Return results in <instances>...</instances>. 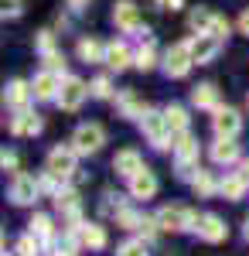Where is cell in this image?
<instances>
[{"label": "cell", "mask_w": 249, "mask_h": 256, "mask_svg": "<svg viewBox=\"0 0 249 256\" xmlns=\"http://www.w3.org/2000/svg\"><path fill=\"white\" fill-rule=\"evenodd\" d=\"M140 130L147 134V140H150L157 150H171L174 147V130H171V123H168V116H164V110L160 113L157 110H147L140 116Z\"/></svg>", "instance_id": "1"}, {"label": "cell", "mask_w": 249, "mask_h": 256, "mask_svg": "<svg viewBox=\"0 0 249 256\" xmlns=\"http://www.w3.org/2000/svg\"><path fill=\"white\" fill-rule=\"evenodd\" d=\"M160 65H164L168 79H184V76L192 72V65H194L192 41H178V44H171V48L164 52V58H160Z\"/></svg>", "instance_id": "2"}, {"label": "cell", "mask_w": 249, "mask_h": 256, "mask_svg": "<svg viewBox=\"0 0 249 256\" xmlns=\"http://www.w3.org/2000/svg\"><path fill=\"white\" fill-rule=\"evenodd\" d=\"M78 158H82V154H78L76 147H72V140H68V144L48 150V164H44V168H48L52 174H58L62 181H68V178L78 171Z\"/></svg>", "instance_id": "3"}, {"label": "cell", "mask_w": 249, "mask_h": 256, "mask_svg": "<svg viewBox=\"0 0 249 256\" xmlns=\"http://www.w3.org/2000/svg\"><path fill=\"white\" fill-rule=\"evenodd\" d=\"M157 222H160L164 232H188V229H194V222H198V212L184 208V205H164L157 212Z\"/></svg>", "instance_id": "4"}, {"label": "cell", "mask_w": 249, "mask_h": 256, "mask_svg": "<svg viewBox=\"0 0 249 256\" xmlns=\"http://www.w3.org/2000/svg\"><path fill=\"white\" fill-rule=\"evenodd\" d=\"M89 96H92V89H89L82 79H76V76H65V79H62V89H58V99H55V102L65 110V113H76V110H78V106H82Z\"/></svg>", "instance_id": "5"}, {"label": "cell", "mask_w": 249, "mask_h": 256, "mask_svg": "<svg viewBox=\"0 0 249 256\" xmlns=\"http://www.w3.org/2000/svg\"><path fill=\"white\" fill-rule=\"evenodd\" d=\"M102 144H106V130H102L99 123H82L76 134H72V147H76L82 158L99 154V150H102Z\"/></svg>", "instance_id": "6"}, {"label": "cell", "mask_w": 249, "mask_h": 256, "mask_svg": "<svg viewBox=\"0 0 249 256\" xmlns=\"http://www.w3.org/2000/svg\"><path fill=\"white\" fill-rule=\"evenodd\" d=\"M212 130H215V137H239V130H242V116H239V110H232V106H215L212 110Z\"/></svg>", "instance_id": "7"}, {"label": "cell", "mask_w": 249, "mask_h": 256, "mask_svg": "<svg viewBox=\"0 0 249 256\" xmlns=\"http://www.w3.org/2000/svg\"><path fill=\"white\" fill-rule=\"evenodd\" d=\"M113 24L120 31H126V34H140L144 31V24H140V10H136L134 0H120L113 7Z\"/></svg>", "instance_id": "8"}, {"label": "cell", "mask_w": 249, "mask_h": 256, "mask_svg": "<svg viewBox=\"0 0 249 256\" xmlns=\"http://www.w3.org/2000/svg\"><path fill=\"white\" fill-rule=\"evenodd\" d=\"M41 195V184H38V178H31V174H18L14 181H10V202L14 205H34Z\"/></svg>", "instance_id": "9"}, {"label": "cell", "mask_w": 249, "mask_h": 256, "mask_svg": "<svg viewBox=\"0 0 249 256\" xmlns=\"http://www.w3.org/2000/svg\"><path fill=\"white\" fill-rule=\"evenodd\" d=\"M192 232H198V239H205V242H226V236H229V226H226L218 216L205 212V216H198V222H194Z\"/></svg>", "instance_id": "10"}, {"label": "cell", "mask_w": 249, "mask_h": 256, "mask_svg": "<svg viewBox=\"0 0 249 256\" xmlns=\"http://www.w3.org/2000/svg\"><path fill=\"white\" fill-rule=\"evenodd\" d=\"M218 52H222V38H215V34H194L192 38L194 65H208V62H215Z\"/></svg>", "instance_id": "11"}, {"label": "cell", "mask_w": 249, "mask_h": 256, "mask_svg": "<svg viewBox=\"0 0 249 256\" xmlns=\"http://www.w3.org/2000/svg\"><path fill=\"white\" fill-rule=\"evenodd\" d=\"M41 126H44L41 116L31 113V110H14V116H10V134L14 137H38Z\"/></svg>", "instance_id": "12"}, {"label": "cell", "mask_w": 249, "mask_h": 256, "mask_svg": "<svg viewBox=\"0 0 249 256\" xmlns=\"http://www.w3.org/2000/svg\"><path fill=\"white\" fill-rule=\"evenodd\" d=\"M62 79H65V76H58V72H52V68L38 72V76H34V82H31V89H34V99H41V102H48V99H58Z\"/></svg>", "instance_id": "13"}, {"label": "cell", "mask_w": 249, "mask_h": 256, "mask_svg": "<svg viewBox=\"0 0 249 256\" xmlns=\"http://www.w3.org/2000/svg\"><path fill=\"white\" fill-rule=\"evenodd\" d=\"M126 181H130V195L144 198V202L154 198V195H157V188H160V184H157V174H154L150 168H140V171H136L134 178H126Z\"/></svg>", "instance_id": "14"}, {"label": "cell", "mask_w": 249, "mask_h": 256, "mask_svg": "<svg viewBox=\"0 0 249 256\" xmlns=\"http://www.w3.org/2000/svg\"><path fill=\"white\" fill-rule=\"evenodd\" d=\"M134 58H136V52H130V44H126V41H110V44H106V65H110L113 72L130 68Z\"/></svg>", "instance_id": "15"}, {"label": "cell", "mask_w": 249, "mask_h": 256, "mask_svg": "<svg viewBox=\"0 0 249 256\" xmlns=\"http://www.w3.org/2000/svg\"><path fill=\"white\" fill-rule=\"evenodd\" d=\"M31 99H34V89H31V82H24V79H14L4 89V102H7L10 110H28Z\"/></svg>", "instance_id": "16"}, {"label": "cell", "mask_w": 249, "mask_h": 256, "mask_svg": "<svg viewBox=\"0 0 249 256\" xmlns=\"http://www.w3.org/2000/svg\"><path fill=\"white\" fill-rule=\"evenodd\" d=\"M212 160L215 164H236V160H242V150H239V144H236V137H215V144H212Z\"/></svg>", "instance_id": "17"}, {"label": "cell", "mask_w": 249, "mask_h": 256, "mask_svg": "<svg viewBox=\"0 0 249 256\" xmlns=\"http://www.w3.org/2000/svg\"><path fill=\"white\" fill-rule=\"evenodd\" d=\"M116 110H120V116H126V120H140L144 113H147L144 99L136 96L134 89H123V92H116Z\"/></svg>", "instance_id": "18"}, {"label": "cell", "mask_w": 249, "mask_h": 256, "mask_svg": "<svg viewBox=\"0 0 249 256\" xmlns=\"http://www.w3.org/2000/svg\"><path fill=\"white\" fill-rule=\"evenodd\" d=\"M134 65L140 68V72H150L154 65H157V52H154V34L144 28L140 31V48H136V58H134Z\"/></svg>", "instance_id": "19"}, {"label": "cell", "mask_w": 249, "mask_h": 256, "mask_svg": "<svg viewBox=\"0 0 249 256\" xmlns=\"http://www.w3.org/2000/svg\"><path fill=\"white\" fill-rule=\"evenodd\" d=\"M144 168V158H140V150H134V147H126V150H120L113 158V171L123 178H134L136 171Z\"/></svg>", "instance_id": "20"}, {"label": "cell", "mask_w": 249, "mask_h": 256, "mask_svg": "<svg viewBox=\"0 0 249 256\" xmlns=\"http://www.w3.org/2000/svg\"><path fill=\"white\" fill-rule=\"evenodd\" d=\"M174 164H181V160H198V140L192 134H174Z\"/></svg>", "instance_id": "21"}, {"label": "cell", "mask_w": 249, "mask_h": 256, "mask_svg": "<svg viewBox=\"0 0 249 256\" xmlns=\"http://www.w3.org/2000/svg\"><path fill=\"white\" fill-rule=\"evenodd\" d=\"M78 58L86 62V65H96V62H106V44L102 41H96V38H82L78 41Z\"/></svg>", "instance_id": "22"}, {"label": "cell", "mask_w": 249, "mask_h": 256, "mask_svg": "<svg viewBox=\"0 0 249 256\" xmlns=\"http://www.w3.org/2000/svg\"><path fill=\"white\" fill-rule=\"evenodd\" d=\"M246 181H242V174H239V171H236V174H226L222 178V181H218V195L222 198H229V202H239V198L246 195Z\"/></svg>", "instance_id": "23"}, {"label": "cell", "mask_w": 249, "mask_h": 256, "mask_svg": "<svg viewBox=\"0 0 249 256\" xmlns=\"http://www.w3.org/2000/svg\"><path fill=\"white\" fill-rule=\"evenodd\" d=\"M192 106H198V110H215V106H218V89H215L212 82L194 86L192 89Z\"/></svg>", "instance_id": "24"}, {"label": "cell", "mask_w": 249, "mask_h": 256, "mask_svg": "<svg viewBox=\"0 0 249 256\" xmlns=\"http://www.w3.org/2000/svg\"><path fill=\"white\" fill-rule=\"evenodd\" d=\"M28 232H34L41 242H52L55 239V222H52V216H44V212H34L31 222H28Z\"/></svg>", "instance_id": "25"}, {"label": "cell", "mask_w": 249, "mask_h": 256, "mask_svg": "<svg viewBox=\"0 0 249 256\" xmlns=\"http://www.w3.org/2000/svg\"><path fill=\"white\" fill-rule=\"evenodd\" d=\"M212 24H215V14H212L208 7H194L192 14H188V31L192 34H208Z\"/></svg>", "instance_id": "26"}, {"label": "cell", "mask_w": 249, "mask_h": 256, "mask_svg": "<svg viewBox=\"0 0 249 256\" xmlns=\"http://www.w3.org/2000/svg\"><path fill=\"white\" fill-rule=\"evenodd\" d=\"M164 116H168V123H171L174 134H188V123H192V116H188V110H184V106H178V102L164 106Z\"/></svg>", "instance_id": "27"}, {"label": "cell", "mask_w": 249, "mask_h": 256, "mask_svg": "<svg viewBox=\"0 0 249 256\" xmlns=\"http://www.w3.org/2000/svg\"><path fill=\"white\" fill-rule=\"evenodd\" d=\"M52 198H55V208L62 212V216H68V212H78V192H76V188H65V184H62V188H58Z\"/></svg>", "instance_id": "28"}, {"label": "cell", "mask_w": 249, "mask_h": 256, "mask_svg": "<svg viewBox=\"0 0 249 256\" xmlns=\"http://www.w3.org/2000/svg\"><path fill=\"white\" fill-rule=\"evenodd\" d=\"M192 192L198 198H212L215 192H218V181L212 178V171H198V174L192 178Z\"/></svg>", "instance_id": "29"}, {"label": "cell", "mask_w": 249, "mask_h": 256, "mask_svg": "<svg viewBox=\"0 0 249 256\" xmlns=\"http://www.w3.org/2000/svg\"><path fill=\"white\" fill-rule=\"evenodd\" d=\"M82 246L102 250V246H106V229H102L99 222H86V226H82Z\"/></svg>", "instance_id": "30"}, {"label": "cell", "mask_w": 249, "mask_h": 256, "mask_svg": "<svg viewBox=\"0 0 249 256\" xmlns=\"http://www.w3.org/2000/svg\"><path fill=\"white\" fill-rule=\"evenodd\" d=\"M113 216H116V226H120V229H140V222H144V216H140L136 208H130L126 202L116 208Z\"/></svg>", "instance_id": "31"}, {"label": "cell", "mask_w": 249, "mask_h": 256, "mask_svg": "<svg viewBox=\"0 0 249 256\" xmlns=\"http://www.w3.org/2000/svg\"><path fill=\"white\" fill-rule=\"evenodd\" d=\"M44 253V242H41L34 232H28V236L18 239V256H41Z\"/></svg>", "instance_id": "32"}, {"label": "cell", "mask_w": 249, "mask_h": 256, "mask_svg": "<svg viewBox=\"0 0 249 256\" xmlns=\"http://www.w3.org/2000/svg\"><path fill=\"white\" fill-rule=\"evenodd\" d=\"M116 256H150V253H147V242H144V239H126V242L116 250Z\"/></svg>", "instance_id": "33"}, {"label": "cell", "mask_w": 249, "mask_h": 256, "mask_svg": "<svg viewBox=\"0 0 249 256\" xmlns=\"http://www.w3.org/2000/svg\"><path fill=\"white\" fill-rule=\"evenodd\" d=\"M41 58H44V68H52V72H58V76H65V55H62L58 48H52V52H44Z\"/></svg>", "instance_id": "34"}, {"label": "cell", "mask_w": 249, "mask_h": 256, "mask_svg": "<svg viewBox=\"0 0 249 256\" xmlns=\"http://www.w3.org/2000/svg\"><path fill=\"white\" fill-rule=\"evenodd\" d=\"M89 89H92V96H96V99H113V82L106 79V76L92 79V82H89Z\"/></svg>", "instance_id": "35"}, {"label": "cell", "mask_w": 249, "mask_h": 256, "mask_svg": "<svg viewBox=\"0 0 249 256\" xmlns=\"http://www.w3.org/2000/svg\"><path fill=\"white\" fill-rule=\"evenodd\" d=\"M136 232H140L144 239H154L157 232H164V229H160V222H157V216H144V222H140V229H136Z\"/></svg>", "instance_id": "36"}, {"label": "cell", "mask_w": 249, "mask_h": 256, "mask_svg": "<svg viewBox=\"0 0 249 256\" xmlns=\"http://www.w3.org/2000/svg\"><path fill=\"white\" fill-rule=\"evenodd\" d=\"M34 48H38L41 55H44V52H52V48H55V34H52V31H38V38H34Z\"/></svg>", "instance_id": "37"}, {"label": "cell", "mask_w": 249, "mask_h": 256, "mask_svg": "<svg viewBox=\"0 0 249 256\" xmlns=\"http://www.w3.org/2000/svg\"><path fill=\"white\" fill-rule=\"evenodd\" d=\"M208 34H215V38H222V41H226V38H229V20L215 14V24H212V31H208Z\"/></svg>", "instance_id": "38"}, {"label": "cell", "mask_w": 249, "mask_h": 256, "mask_svg": "<svg viewBox=\"0 0 249 256\" xmlns=\"http://www.w3.org/2000/svg\"><path fill=\"white\" fill-rule=\"evenodd\" d=\"M20 14H24L20 0H4V18H20Z\"/></svg>", "instance_id": "39"}, {"label": "cell", "mask_w": 249, "mask_h": 256, "mask_svg": "<svg viewBox=\"0 0 249 256\" xmlns=\"http://www.w3.org/2000/svg\"><path fill=\"white\" fill-rule=\"evenodd\" d=\"M0 168H4V171H18V154L4 150V154H0Z\"/></svg>", "instance_id": "40"}, {"label": "cell", "mask_w": 249, "mask_h": 256, "mask_svg": "<svg viewBox=\"0 0 249 256\" xmlns=\"http://www.w3.org/2000/svg\"><path fill=\"white\" fill-rule=\"evenodd\" d=\"M157 7H160V10H181L184 0H157Z\"/></svg>", "instance_id": "41"}, {"label": "cell", "mask_w": 249, "mask_h": 256, "mask_svg": "<svg viewBox=\"0 0 249 256\" xmlns=\"http://www.w3.org/2000/svg\"><path fill=\"white\" fill-rule=\"evenodd\" d=\"M239 31H242V34H249V10H242V14H239Z\"/></svg>", "instance_id": "42"}, {"label": "cell", "mask_w": 249, "mask_h": 256, "mask_svg": "<svg viewBox=\"0 0 249 256\" xmlns=\"http://www.w3.org/2000/svg\"><path fill=\"white\" fill-rule=\"evenodd\" d=\"M239 174H242V181L249 184V158H242V160H239Z\"/></svg>", "instance_id": "43"}, {"label": "cell", "mask_w": 249, "mask_h": 256, "mask_svg": "<svg viewBox=\"0 0 249 256\" xmlns=\"http://www.w3.org/2000/svg\"><path fill=\"white\" fill-rule=\"evenodd\" d=\"M65 4H68L72 10H82V7H89V0H65Z\"/></svg>", "instance_id": "44"}, {"label": "cell", "mask_w": 249, "mask_h": 256, "mask_svg": "<svg viewBox=\"0 0 249 256\" xmlns=\"http://www.w3.org/2000/svg\"><path fill=\"white\" fill-rule=\"evenodd\" d=\"M242 232H246V239H249V216H246V229H242Z\"/></svg>", "instance_id": "45"}]
</instances>
